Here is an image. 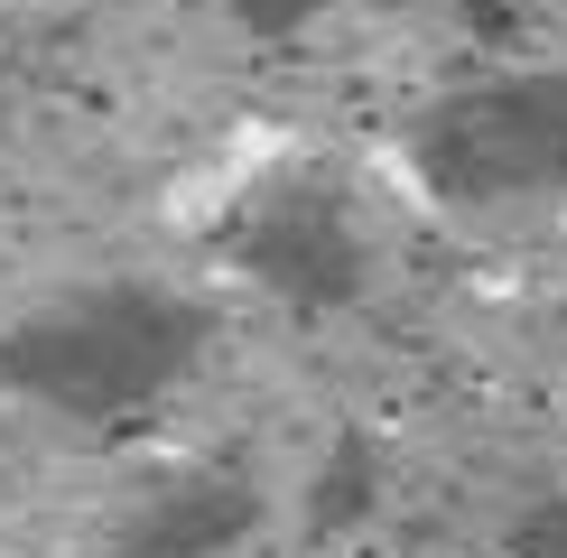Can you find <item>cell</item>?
<instances>
[{
	"mask_svg": "<svg viewBox=\"0 0 567 558\" xmlns=\"http://www.w3.org/2000/svg\"><path fill=\"white\" fill-rule=\"evenodd\" d=\"M196 335H205V317L177 308V298L103 289V298H75V308L19 326L0 372L75 418H112V410H140L150 391H168L186 372V354H196Z\"/></svg>",
	"mask_w": 567,
	"mask_h": 558,
	"instance_id": "1",
	"label": "cell"
},
{
	"mask_svg": "<svg viewBox=\"0 0 567 558\" xmlns=\"http://www.w3.org/2000/svg\"><path fill=\"white\" fill-rule=\"evenodd\" d=\"M419 177L456 205L567 186V75H493L419 122Z\"/></svg>",
	"mask_w": 567,
	"mask_h": 558,
	"instance_id": "2",
	"label": "cell"
},
{
	"mask_svg": "<svg viewBox=\"0 0 567 558\" xmlns=\"http://www.w3.org/2000/svg\"><path fill=\"white\" fill-rule=\"evenodd\" d=\"M243 261L279 298H298V308H336V298H353V279H363L344 205L326 186H298V177L270 186L261 205H243Z\"/></svg>",
	"mask_w": 567,
	"mask_h": 558,
	"instance_id": "3",
	"label": "cell"
},
{
	"mask_svg": "<svg viewBox=\"0 0 567 558\" xmlns=\"http://www.w3.org/2000/svg\"><path fill=\"white\" fill-rule=\"evenodd\" d=\"M224 10H233V29H243V38H261V46H289V38L307 29V19H326L336 0H224Z\"/></svg>",
	"mask_w": 567,
	"mask_h": 558,
	"instance_id": "4",
	"label": "cell"
},
{
	"mask_svg": "<svg viewBox=\"0 0 567 558\" xmlns=\"http://www.w3.org/2000/svg\"><path fill=\"white\" fill-rule=\"evenodd\" d=\"M465 10V29H484V38H512V0H456Z\"/></svg>",
	"mask_w": 567,
	"mask_h": 558,
	"instance_id": "5",
	"label": "cell"
}]
</instances>
